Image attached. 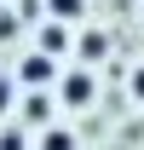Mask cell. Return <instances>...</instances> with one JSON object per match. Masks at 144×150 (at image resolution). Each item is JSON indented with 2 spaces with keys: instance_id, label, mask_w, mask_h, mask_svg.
I'll list each match as a JSON object with an SVG mask.
<instances>
[{
  "instance_id": "cell-8",
  "label": "cell",
  "mask_w": 144,
  "mask_h": 150,
  "mask_svg": "<svg viewBox=\"0 0 144 150\" xmlns=\"http://www.w3.org/2000/svg\"><path fill=\"white\" fill-rule=\"evenodd\" d=\"M127 93H133V98L144 104V64H133V75H127Z\"/></svg>"
},
{
  "instance_id": "cell-2",
  "label": "cell",
  "mask_w": 144,
  "mask_h": 150,
  "mask_svg": "<svg viewBox=\"0 0 144 150\" xmlns=\"http://www.w3.org/2000/svg\"><path fill=\"white\" fill-rule=\"evenodd\" d=\"M58 69H64V64H52V58H40L35 46H29V52L12 64V87H18V93H52Z\"/></svg>"
},
{
  "instance_id": "cell-7",
  "label": "cell",
  "mask_w": 144,
  "mask_h": 150,
  "mask_svg": "<svg viewBox=\"0 0 144 150\" xmlns=\"http://www.w3.org/2000/svg\"><path fill=\"white\" fill-rule=\"evenodd\" d=\"M12 104H18V87H12V75H0V121H12Z\"/></svg>"
},
{
  "instance_id": "cell-3",
  "label": "cell",
  "mask_w": 144,
  "mask_h": 150,
  "mask_svg": "<svg viewBox=\"0 0 144 150\" xmlns=\"http://www.w3.org/2000/svg\"><path fill=\"white\" fill-rule=\"evenodd\" d=\"M69 46H75V29H64V23H40V29H35V52L52 58V64H64Z\"/></svg>"
},
{
  "instance_id": "cell-9",
  "label": "cell",
  "mask_w": 144,
  "mask_h": 150,
  "mask_svg": "<svg viewBox=\"0 0 144 150\" xmlns=\"http://www.w3.org/2000/svg\"><path fill=\"white\" fill-rule=\"evenodd\" d=\"M0 40H18V12H0Z\"/></svg>"
},
{
  "instance_id": "cell-6",
  "label": "cell",
  "mask_w": 144,
  "mask_h": 150,
  "mask_svg": "<svg viewBox=\"0 0 144 150\" xmlns=\"http://www.w3.org/2000/svg\"><path fill=\"white\" fill-rule=\"evenodd\" d=\"M0 150H29V133H23L18 121H6V127H0Z\"/></svg>"
},
{
  "instance_id": "cell-1",
  "label": "cell",
  "mask_w": 144,
  "mask_h": 150,
  "mask_svg": "<svg viewBox=\"0 0 144 150\" xmlns=\"http://www.w3.org/2000/svg\"><path fill=\"white\" fill-rule=\"evenodd\" d=\"M52 104H58L64 115H81V110H92V104H98V69L64 64V69H58V81H52Z\"/></svg>"
},
{
  "instance_id": "cell-5",
  "label": "cell",
  "mask_w": 144,
  "mask_h": 150,
  "mask_svg": "<svg viewBox=\"0 0 144 150\" xmlns=\"http://www.w3.org/2000/svg\"><path fill=\"white\" fill-rule=\"evenodd\" d=\"M81 18H87V0H46V23L81 29Z\"/></svg>"
},
{
  "instance_id": "cell-4",
  "label": "cell",
  "mask_w": 144,
  "mask_h": 150,
  "mask_svg": "<svg viewBox=\"0 0 144 150\" xmlns=\"http://www.w3.org/2000/svg\"><path fill=\"white\" fill-rule=\"evenodd\" d=\"M29 150H81V139H75V127H64V115H58V121H46V127L35 133Z\"/></svg>"
}]
</instances>
